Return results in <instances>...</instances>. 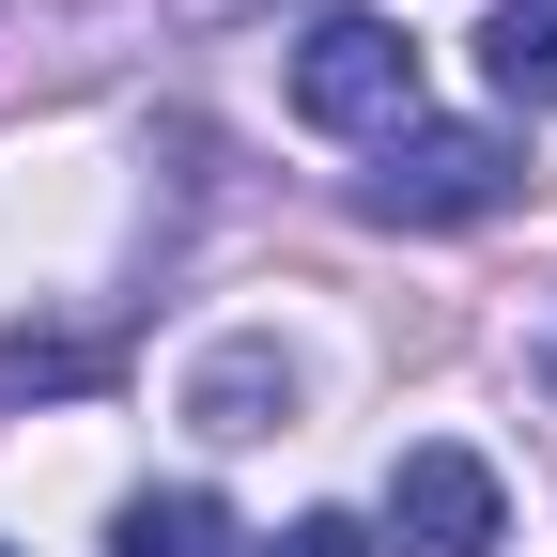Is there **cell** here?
<instances>
[{"label": "cell", "instance_id": "1", "mask_svg": "<svg viewBox=\"0 0 557 557\" xmlns=\"http://www.w3.org/2000/svg\"><path fill=\"white\" fill-rule=\"evenodd\" d=\"M278 94H295V124H325V139H403V124H418V32H387V16H310L295 62H278Z\"/></svg>", "mask_w": 557, "mask_h": 557}, {"label": "cell", "instance_id": "2", "mask_svg": "<svg viewBox=\"0 0 557 557\" xmlns=\"http://www.w3.org/2000/svg\"><path fill=\"white\" fill-rule=\"evenodd\" d=\"M527 186V156L496 124H403L387 156L357 171V218H387V233H465V218H496V201Z\"/></svg>", "mask_w": 557, "mask_h": 557}, {"label": "cell", "instance_id": "3", "mask_svg": "<svg viewBox=\"0 0 557 557\" xmlns=\"http://www.w3.org/2000/svg\"><path fill=\"white\" fill-rule=\"evenodd\" d=\"M387 542L403 557H511V496H496V465L480 449H403L387 465Z\"/></svg>", "mask_w": 557, "mask_h": 557}, {"label": "cell", "instance_id": "4", "mask_svg": "<svg viewBox=\"0 0 557 557\" xmlns=\"http://www.w3.org/2000/svg\"><path fill=\"white\" fill-rule=\"evenodd\" d=\"M278 418H295V357H278V341H218V357L186 372V434H278Z\"/></svg>", "mask_w": 557, "mask_h": 557}, {"label": "cell", "instance_id": "5", "mask_svg": "<svg viewBox=\"0 0 557 557\" xmlns=\"http://www.w3.org/2000/svg\"><path fill=\"white\" fill-rule=\"evenodd\" d=\"M480 78H496V109H557V0H496Z\"/></svg>", "mask_w": 557, "mask_h": 557}, {"label": "cell", "instance_id": "6", "mask_svg": "<svg viewBox=\"0 0 557 557\" xmlns=\"http://www.w3.org/2000/svg\"><path fill=\"white\" fill-rule=\"evenodd\" d=\"M109 557H233V511L218 496H124L109 511Z\"/></svg>", "mask_w": 557, "mask_h": 557}, {"label": "cell", "instance_id": "7", "mask_svg": "<svg viewBox=\"0 0 557 557\" xmlns=\"http://www.w3.org/2000/svg\"><path fill=\"white\" fill-rule=\"evenodd\" d=\"M109 387V341H47V325H0V403H78Z\"/></svg>", "mask_w": 557, "mask_h": 557}, {"label": "cell", "instance_id": "8", "mask_svg": "<svg viewBox=\"0 0 557 557\" xmlns=\"http://www.w3.org/2000/svg\"><path fill=\"white\" fill-rule=\"evenodd\" d=\"M263 557H372V527H357V511H295Z\"/></svg>", "mask_w": 557, "mask_h": 557}]
</instances>
